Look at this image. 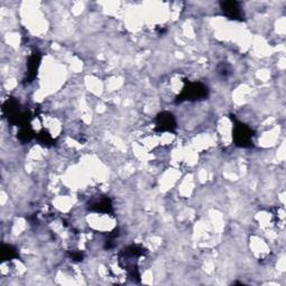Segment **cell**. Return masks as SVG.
<instances>
[{
  "label": "cell",
  "instance_id": "6da1fadb",
  "mask_svg": "<svg viewBox=\"0 0 286 286\" xmlns=\"http://www.w3.org/2000/svg\"><path fill=\"white\" fill-rule=\"evenodd\" d=\"M208 95V87L202 83H188L183 87L181 94L178 97L177 103L182 101H196L205 99Z\"/></svg>",
  "mask_w": 286,
  "mask_h": 286
},
{
  "label": "cell",
  "instance_id": "7a4b0ae2",
  "mask_svg": "<svg viewBox=\"0 0 286 286\" xmlns=\"http://www.w3.org/2000/svg\"><path fill=\"white\" fill-rule=\"evenodd\" d=\"M234 141L237 147L251 148L253 147L254 132L250 126L244 123L236 122L234 126Z\"/></svg>",
  "mask_w": 286,
  "mask_h": 286
},
{
  "label": "cell",
  "instance_id": "3957f363",
  "mask_svg": "<svg viewBox=\"0 0 286 286\" xmlns=\"http://www.w3.org/2000/svg\"><path fill=\"white\" fill-rule=\"evenodd\" d=\"M177 128L176 119L169 112H162L156 119V130L159 132H173Z\"/></svg>",
  "mask_w": 286,
  "mask_h": 286
},
{
  "label": "cell",
  "instance_id": "277c9868",
  "mask_svg": "<svg viewBox=\"0 0 286 286\" xmlns=\"http://www.w3.org/2000/svg\"><path fill=\"white\" fill-rule=\"evenodd\" d=\"M222 11L225 12L227 17L231 19H240L243 18V10H241L239 3L237 2H225L221 3Z\"/></svg>",
  "mask_w": 286,
  "mask_h": 286
},
{
  "label": "cell",
  "instance_id": "5b68a950",
  "mask_svg": "<svg viewBox=\"0 0 286 286\" xmlns=\"http://www.w3.org/2000/svg\"><path fill=\"white\" fill-rule=\"evenodd\" d=\"M41 63V55L40 53L34 52L33 55L30 56L29 59V63H28V78L29 80H34V78L36 76L38 66H40Z\"/></svg>",
  "mask_w": 286,
  "mask_h": 286
},
{
  "label": "cell",
  "instance_id": "8992f818",
  "mask_svg": "<svg viewBox=\"0 0 286 286\" xmlns=\"http://www.w3.org/2000/svg\"><path fill=\"white\" fill-rule=\"evenodd\" d=\"M92 209H94L95 212L100 213H110L112 212V203L109 198H103L98 202H94L91 206Z\"/></svg>",
  "mask_w": 286,
  "mask_h": 286
}]
</instances>
